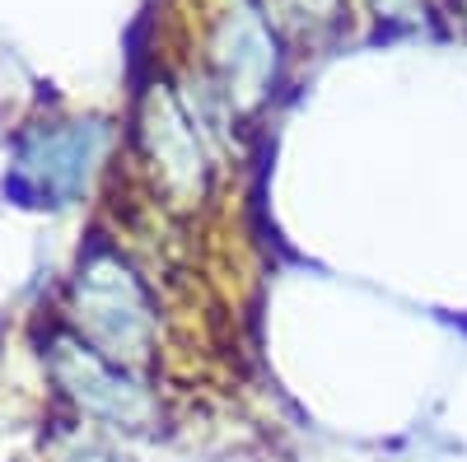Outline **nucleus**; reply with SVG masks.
<instances>
[{
    "label": "nucleus",
    "instance_id": "nucleus-1",
    "mask_svg": "<svg viewBox=\"0 0 467 462\" xmlns=\"http://www.w3.org/2000/svg\"><path fill=\"white\" fill-rule=\"evenodd\" d=\"M70 318L94 351L127 369L150 364L160 345V303L117 248H94L80 262L70 281Z\"/></svg>",
    "mask_w": 467,
    "mask_h": 462
},
{
    "label": "nucleus",
    "instance_id": "nucleus-2",
    "mask_svg": "<svg viewBox=\"0 0 467 462\" xmlns=\"http://www.w3.org/2000/svg\"><path fill=\"white\" fill-rule=\"evenodd\" d=\"M202 80L224 98L234 118H248L271 98L281 80V52L257 0H220L211 10Z\"/></svg>",
    "mask_w": 467,
    "mask_h": 462
},
{
    "label": "nucleus",
    "instance_id": "nucleus-3",
    "mask_svg": "<svg viewBox=\"0 0 467 462\" xmlns=\"http://www.w3.org/2000/svg\"><path fill=\"white\" fill-rule=\"evenodd\" d=\"M47 369L75 406L112 430H150L160 416V402L136 378V369L94 351L80 332H61L47 341Z\"/></svg>",
    "mask_w": 467,
    "mask_h": 462
},
{
    "label": "nucleus",
    "instance_id": "nucleus-4",
    "mask_svg": "<svg viewBox=\"0 0 467 462\" xmlns=\"http://www.w3.org/2000/svg\"><path fill=\"white\" fill-rule=\"evenodd\" d=\"M103 149H108L103 122H70L43 131L19 149V164L5 178V191L19 206H70L89 187Z\"/></svg>",
    "mask_w": 467,
    "mask_h": 462
},
{
    "label": "nucleus",
    "instance_id": "nucleus-5",
    "mask_svg": "<svg viewBox=\"0 0 467 462\" xmlns=\"http://www.w3.org/2000/svg\"><path fill=\"white\" fill-rule=\"evenodd\" d=\"M276 10H281L285 28H295L299 37H323V33L341 28L346 0H276Z\"/></svg>",
    "mask_w": 467,
    "mask_h": 462
}]
</instances>
